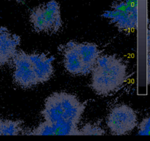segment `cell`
<instances>
[{
    "label": "cell",
    "mask_w": 150,
    "mask_h": 141,
    "mask_svg": "<svg viewBox=\"0 0 150 141\" xmlns=\"http://www.w3.org/2000/svg\"><path fill=\"white\" fill-rule=\"evenodd\" d=\"M13 1H18V2H21V1H26V0H13Z\"/></svg>",
    "instance_id": "cell-14"
},
{
    "label": "cell",
    "mask_w": 150,
    "mask_h": 141,
    "mask_svg": "<svg viewBox=\"0 0 150 141\" xmlns=\"http://www.w3.org/2000/svg\"><path fill=\"white\" fill-rule=\"evenodd\" d=\"M12 60L14 65L13 79L18 86L29 89L39 84L29 53L23 50L17 51Z\"/></svg>",
    "instance_id": "cell-7"
},
{
    "label": "cell",
    "mask_w": 150,
    "mask_h": 141,
    "mask_svg": "<svg viewBox=\"0 0 150 141\" xmlns=\"http://www.w3.org/2000/svg\"><path fill=\"white\" fill-rule=\"evenodd\" d=\"M136 111L127 104H118L111 110L106 118V125L113 135H124L136 127Z\"/></svg>",
    "instance_id": "cell-5"
},
{
    "label": "cell",
    "mask_w": 150,
    "mask_h": 141,
    "mask_svg": "<svg viewBox=\"0 0 150 141\" xmlns=\"http://www.w3.org/2000/svg\"><path fill=\"white\" fill-rule=\"evenodd\" d=\"M29 21L35 32L57 33L63 24L59 4L56 0H51L38 6L31 12Z\"/></svg>",
    "instance_id": "cell-4"
},
{
    "label": "cell",
    "mask_w": 150,
    "mask_h": 141,
    "mask_svg": "<svg viewBox=\"0 0 150 141\" xmlns=\"http://www.w3.org/2000/svg\"><path fill=\"white\" fill-rule=\"evenodd\" d=\"M3 65H4V63H3V62H2V60H1V57H0V67H1V66H2Z\"/></svg>",
    "instance_id": "cell-13"
},
{
    "label": "cell",
    "mask_w": 150,
    "mask_h": 141,
    "mask_svg": "<svg viewBox=\"0 0 150 141\" xmlns=\"http://www.w3.org/2000/svg\"><path fill=\"white\" fill-rule=\"evenodd\" d=\"M29 56L33 64L39 84L48 82L54 73L53 62L54 57L42 52L29 53Z\"/></svg>",
    "instance_id": "cell-8"
},
{
    "label": "cell",
    "mask_w": 150,
    "mask_h": 141,
    "mask_svg": "<svg viewBox=\"0 0 150 141\" xmlns=\"http://www.w3.org/2000/svg\"><path fill=\"white\" fill-rule=\"evenodd\" d=\"M23 131L21 120L0 119V135H23Z\"/></svg>",
    "instance_id": "cell-10"
},
{
    "label": "cell",
    "mask_w": 150,
    "mask_h": 141,
    "mask_svg": "<svg viewBox=\"0 0 150 141\" xmlns=\"http://www.w3.org/2000/svg\"><path fill=\"white\" fill-rule=\"evenodd\" d=\"M100 55V51L97 44L70 41L63 50V63L70 74L86 76L91 73Z\"/></svg>",
    "instance_id": "cell-3"
},
{
    "label": "cell",
    "mask_w": 150,
    "mask_h": 141,
    "mask_svg": "<svg viewBox=\"0 0 150 141\" xmlns=\"http://www.w3.org/2000/svg\"><path fill=\"white\" fill-rule=\"evenodd\" d=\"M85 108L74 94L56 92L45 99L41 115L52 135H79V124Z\"/></svg>",
    "instance_id": "cell-1"
},
{
    "label": "cell",
    "mask_w": 150,
    "mask_h": 141,
    "mask_svg": "<svg viewBox=\"0 0 150 141\" xmlns=\"http://www.w3.org/2000/svg\"><path fill=\"white\" fill-rule=\"evenodd\" d=\"M20 43V36L12 34L4 26L0 27V57L4 65L13 59Z\"/></svg>",
    "instance_id": "cell-9"
},
{
    "label": "cell",
    "mask_w": 150,
    "mask_h": 141,
    "mask_svg": "<svg viewBox=\"0 0 150 141\" xmlns=\"http://www.w3.org/2000/svg\"><path fill=\"white\" fill-rule=\"evenodd\" d=\"M105 132L98 123H87L79 129V135H103Z\"/></svg>",
    "instance_id": "cell-11"
},
{
    "label": "cell",
    "mask_w": 150,
    "mask_h": 141,
    "mask_svg": "<svg viewBox=\"0 0 150 141\" xmlns=\"http://www.w3.org/2000/svg\"><path fill=\"white\" fill-rule=\"evenodd\" d=\"M150 120L149 117L144 118L142 120V121L139 123V127H138V135H149L150 132Z\"/></svg>",
    "instance_id": "cell-12"
},
{
    "label": "cell",
    "mask_w": 150,
    "mask_h": 141,
    "mask_svg": "<svg viewBox=\"0 0 150 141\" xmlns=\"http://www.w3.org/2000/svg\"><path fill=\"white\" fill-rule=\"evenodd\" d=\"M137 14L136 0H125L116 2L112 10L105 11L103 17L109 19L120 30L130 31L137 26Z\"/></svg>",
    "instance_id": "cell-6"
},
{
    "label": "cell",
    "mask_w": 150,
    "mask_h": 141,
    "mask_svg": "<svg viewBox=\"0 0 150 141\" xmlns=\"http://www.w3.org/2000/svg\"><path fill=\"white\" fill-rule=\"evenodd\" d=\"M90 86L99 95H108L118 90L127 77V66L114 54L100 55L91 73Z\"/></svg>",
    "instance_id": "cell-2"
}]
</instances>
